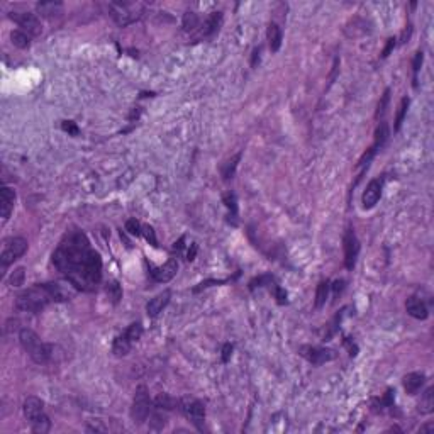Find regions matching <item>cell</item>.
<instances>
[{
  "label": "cell",
  "instance_id": "cell-1",
  "mask_svg": "<svg viewBox=\"0 0 434 434\" xmlns=\"http://www.w3.org/2000/svg\"><path fill=\"white\" fill-rule=\"evenodd\" d=\"M53 265L76 290L94 292L102 280L100 255L80 229L65 234L53 253Z\"/></svg>",
  "mask_w": 434,
  "mask_h": 434
},
{
  "label": "cell",
  "instance_id": "cell-2",
  "mask_svg": "<svg viewBox=\"0 0 434 434\" xmlns=\"http://www.w3.org/2000/svg\"><path fill=\"white\" fill-rule=\"evenodd\" d=\"M76 295V289L68 283L49 282L36 283L29 289L22 290L15 297V307L22 312H41L48 304L53 302H67Z\"/></svg>",
  "mask_w": 434,
  "mask_h": 434
},
{
  "label": "cell",
  "instance_id": "cell-3",
  "mask_svg": "<svg viewBox=\"0 0 434 434\" xmlns=\"http://www.w3.org/2000/svg\"><path fill=\"white\" fill-rule=\"evenodd\" d=\"M19 343H21L22 349L29 355V358L37 365H44L53 358V346L46 344L41 341V337L37 336L34 331L24 328L19 331Z\"/></svg>",
  "mask_w": 434,
  "mask_h": 434
},
{
  "label": "cell",
  "instance_id": "cell-4",
  "mask_svg": "<svg viewBox=\"0 0 434 434\" xmlns=\"http://www.w3.org/2000/svg\"><path fill=\"white\" fill-rule=\"evenodd\" d=\"M22 412L28 419L31 429L37 434H44L51 429V421L44 412V404L37 397H28L22 404Z\"/></svg>",
  "mask_w": 434,
  "mask_h": 434
},
{
  "label": "cell",
  "instance_id": "cell-5",
  "mask_svg": "<svg viewBox=\"0 0 434 434\" xmlns=\"http://www.w3.org/2000/svg\"><path fill=\"white\" fill-rule=\"evenodd\" d=\"M153 402L151 397H149V392L144 385H139L134 392V399H133V407H131V419H133L134 424L141 426L144 424L146 421L149 419V414H151L153 409Z\"/></svg>",
  "mask_w": 434,
  "mask_h": 434
},
{
  "label": "cell",
  "instance_id": "cell-6",
  "mask_svg": "<svg viewBox=\"0 0 434 434\" xmlns=\"http://www.w3.org/2000/svg\"><path fill=\"white\" fill-rule=\"evenodd\" d=\"M110 12H112V17L116 19V22L119 26H129L133 22H136L137 19L141 17V12H143L144 5L137 2H112L110 3Z\"/></svg>",
  "mask_w": 434,
  "mask_h": 434
},
{
  "label": "cell",
  "instance_id": "cell-7",
  "mask_svg": "<svg viewBox=\"0 0 434 434\" xmlns=\"http://www.w3.org/2000/svg\"><path fill=\"white\" fill-rule=\"evenodd\" d=\"M26 249H28V241H26L24 237L12 236L3 239L2 249H0V265H2V270H5L15 260L21 258L26 253Z\"/></svg>",
  "mask_w": 434,
  "mask_h": 434
},
{
  "label": "cell",
  "instance_id": "cell-8",
  "mask_svg": "<svg viewBox=\"0 0 434 434\" xmlns=\"http://www.w3.org/2000/svg\"><path fill=\"white\" fill-rule=\"evenodd\" d=\"M9 19L14 21L19 28H22L24 33H28L29 36H39L43 33V26L36 14L33 12H10Z\"/></svg>",
  "mask_w": 434,
  "mask_h": 434
},
{
  "label": "cell",
  "instance_id": "cell-9",
  "mask_svg": "<svg viewBox=\"0 0 434 434\" xmlns=\"http://www.w3.org/2000/svg\"><path fill=\"white\" fill-rule=\"evenodd\" d=\"M343 248H344V265H346L348 270H353L356 265V260H358V253H360V241L356 237L355 229L349 226L344 233L343 237Z\"/></svg>",
  "mask_w": 434,
  "mask_h": 434
},
{
  "label": "cell",
  "instance_id": "cell-10",
  "mask_svg": "<svg viewBox=\"0 0 434 434\" xmlns=\"http://www.w3.org/2000/svg\"><path fill=\"white\" fill-rule=\"evenodd\" d=\"M299 353L312 365H324L334 360V356H336L333 349L317 348V346H300L299 348Z\"/></svg>",
  "mask_w": 434,
  "mask_h": 434
},
{
  "label": "cell",
  "instance_id": "cell-11",
  "mask_svg": "<svg viewBox=\"0 0 434 434\" xmlns=\"http://www.w3.org/2000/svg\"><path fill=\"white\" fill-rule=\"evenodd\" d=\"M183 414L192 421V424L197 429H203V421H205V407L200 401H188L182 404Z\"/></svg>",
  "mask_w": 434,
  "mask_h": 434
},
{
  "label": "cell",
  "instance_id": "cell-12",
  "mask_svg": "<svg viewBox=\"0 0 434 434\" xmlns=\"http://www.w3.org/2000/svg\"><path fill=\"white\" fill-rule=\"evenodd\" d=\"M382 188H383V182L380 178H373L368 183L362 197L363 209H373L376 202L380 200V197H382Z\"/></svg>",
  "mask_w": 434,
  "mask_h": 434
},
{
  "label": "cell",
  "instance_id": "cell-13",
  "mask_svg": "<svg viewBox=\"0 0 434 434\" xmlns=\"http://www.w3.org/2000/svg\"><path fill=\"white\" fill-rule=\"evenodd\" d=\"M176 271H178V261H176L175 258H170V260L167 261V263L163 265V267L151 268L149 275H151V278L155 280V282L167 283V282H170V280L176 275Z\"/></svg>",
  "mask_w": 434,
  "mask_h": 434
},
{
  "label": "cell",
  "instance_id": "cell-14",
  "mask_svg": "<svg viewBox=\"0 0 434 434\" xmlns=\"http://www.w3.org/2000/svg\"><path fill=\"white\" fill-rule=\"evenodd\" d=\"M171 299V292L170 290H163L161 294H158L156 297H153L151 300L146 304V312H148L149 317H158L160 312H163V309L170 304Z\"/></svg>",
  "mask_w": 434,
  "mask_h": 434
},
{
  "label": "cell",
  "instance_id": "cell-15",
  "mask_svg": "<svg viewBox=\"0 0 434 434\" xmlns=\"http://www.w3.org/2000/svg\"><path fill=\"white\" fill-rule=\"evenodd\" d=\"M15 203V192L10 187H2L0 190V216L3 221L10 217V212L14 210Z\"/></svg>",
  "mask_w": 434,
  "mask_h": 434
},
{
  "label": "cell",
  "instance_id": "cell-16",
  "mask_svg": "<svg viewBox=\"0 0 434 434\" xmlns=\"http://www.w3.org/2000/svg\"><path fill=\"white\" fill-rule=\"evenodd\" d=\"M405 310L409 316H412L414 319H421V321H424V319L429 317V310H428V305L424 304V300L419 297H409L405 300Z\"/></svg>",
  "mask_w": 434,
  "mask_h": 434
},
{
  "label": "cell",
  "instance_id": "cell-17",
  "mask_svg": "<svg viewBox=\"0 0 434 434\" xmlns=\"http://www.w3.org/2000/svg\"><path fill=\"white\" fill-rule=\"evenodd\" d=\"M36 12L41 17L46 19H55L63 14V3L56 2V0H48V2H37L36 3Z\"/></svg>",
  "mask_w": 434,
  "mask_h": 434
},
{
  "label": "cell",
  "instance_id": "cell-18",
  "mask_svg": "<svg viewBox=\"0 0 434 434\" xmlns=\"http://www.w3.org/2000/svg\"><path fill=\"white\" fill-rule=\"evenodd\" d=\"M426 382L424 373H409L404 376V389L409 395H416Z\"/></svg>",
  "mask_w": 434,
  "mask_h": 434
},
{
  "label": "cell",
  "instance_id": "cell-19",
  "mask_svg": "<svg viewBox=\"0 0 434 434\" xmlns=\"http://www.w3.org/2000/svg\"><path fill=\"white\" fill-rule=\"evenodd\" d=\"M267 37H268V44H270V49L273 53H276L280 49V46H282V37H283L280 26L275 24V22H271V24L268 26Z\"/></svg>",
  "mask_w": 434,
  "mask_h": 434
},
{
  "label": "cell",
  "instance_id": "cell-20",
  "mask_svg": "<svg viewBox=\"0 0 434 434\" xmlns=\"http://www.w3.org/2000/svg\"><path fill=\"white\" fill-rule=\"evenodd\" d=\"M131 346H133V341H131L129 337H128V334L122 333L121 336H117L116 339H114L112 353H114V355H116V356H119V358H121V356L129 355Z\"/></svg>",
  "mask_w": 434,
  "mask_h": 434
},
{
  "label": "cell",
  "instance_id": "cell-21",
  "mask_svg": "<svg viewBox=\"0 0 434 434\" xmlns=\"http://www.w3.org/2000/svg\"><path fill=\"white\" fill-rule=\"evenodd\" d=\"M221 22H222V12L210 14L209 17L205 19V22H203V28H202L203 36H210V34L216 33V31L219 29V26H221Z\"/></svg>",
  "mask_w": 434,
  "mask_h": 434
},
{
  "label": "cell",
  "instance_id": "cell-22",
  "mask_svg": "<svg viewBox=\"0 0 434 434\" xmlns=\"http://www.w3.org/2000/svg\"><path fill=\"white\" fill-rule=\"evenodd\" d=\"M433 410H434V387H429V389L421 395L419 412L421 414H431Z\"/></svg>",
  "mask_w": 434,
  "mask_h": 434
},
{
  "label": "cell",
  "instance_id": "cell-23",
  "mask_svg": "<svg viewBox=\"0 0 434 434\" xmlns=\"http://www.w3.org/2000/svg\"><path fill=\"white\" fill-rule=\"evenodd\" d=\"M10 39H12V44L19 49H26L31 46V36L28 33H24L22 29H15L10 33Z\"/></svg>",
  "mask_w": 434,
  "mask_h": 434
},
{
  "label": "cell",
  "instance_id": "cell-24",
  "mask_svg": "<svg viewBox=\"0 0 434 434\" xmlns=\"http://www.w3.org/2000/svg\"><path fill=\"white\" fill-rule=\"evenodd\" d=\"M329 290H331L329 280H322V282L317 285V292H316V307H317V309H321V307L326 304V300H328V295H329Z\"/></svg>",
  "mask_w": 434,
  "mask_h": 434
},
{
  "label": "cell",
  "instance_id": "cell-25",
  "mask_svg": "<svg viewBox=\"0 0 434 434\" xmlns=\"http://www.w3.org/2000/svg\"><path fill=\"white\" fill-rule=\"evenodd\" d=\"M155 405L158 407V409H178L176 405H180V409H182V402L175 401L173 397H170V395H167V394L158 395L155 401Z\"/></svg>",
  "mask_w": 434,
  "mask_h": 434
},
{
  "label": "cell",
  "instance_id": "cell-26",
  "mask_svg": "<svg viewBox=\"0 0 434 434\" xmlns=\"http://www.w3.org/2000/svg\"><path fill=\"white\" fill-rule=\"evenodd\" d=\"M387 139H389V126H387V122H380V126L375 131V144H373L375 151L378 148H382Z\"/></svg>",
  "mask_w": 434,
  "mask_h": 434
},
{
  "label": "cell",
  "instance_id": "cell-27",
  "mask_svg": "<svg viewBox=\"0 0 434 434\" xmlns=\"http://www.w3.org/2000/svg\"><path fill=\"white\" fill-rule=\"evenodd\" d=\"M199 15L195 12H192V10H188V12L183 14V19H182V26L185 31H194L195 28H199Z\"/></svg>",
  "mask_w": 434,
  "mask_h": 434
},
{
  "label": "cell",
  "instance_id": "cell-28",
  "mask_svg": "<svg viewBox=\"0 0 434 434\" xmlns=\"http://www.w3.org/2000/svg\"><path fill=\"white\" fill-rule=\"evenodd\" d=\"M409 103H410V100L407 97H404L402 99V102H401V105H399V112H397V117H395V131H399L401 129V126H402V122H404V117H405V114H407V109H409Z\"/></svg>",
  "mask_w": 434,
  "mask_h": 434
},
{
  "label": "cell",
  "instance_id": "cell-29",
  "mask_svg": "<svg viewBox=\"0 0 434 434\" xmlns=\"http://www.w3.org/2000/svg\"><path fill=\"white\" fill-rule=\"evenodd\" d=\"M239 160H241V153H237L236 156H233V158L224 165V168H222V176H224L226 180H228V178H233L234 170H236L237 161H239Z\"/></svg>",
  "mask_w": 434,
  "mask_h": 434
},
{
  "label": "cell",
  "instance_id": "cell-30",
  "mask_svg": "<svg viewBox=\"0 0 434 434\" xmlns=\"http://www.w3.org/2000/svg\"><path fill=\"white\" fill-rule=\"evenodd\" d=\"M24 278H26V270L22 267L15 268V270L10 273V278H9V285L10 287H21L22 283H24Z\"/></svg>",
  "mask_w": 434,
  "mask_h": 434
},
{
  "label": "cell",
  "instance_id": "cell-31",
  "mask_svg": "<svg viewBox=\"0 0 434 434\" xmlns=\"http://www.w3.org/2000/svg\"><path fill=\"white\" fill-rule=\"evenodd\" d=\"M124 333L128 334V337L133 343L134 341H139L141 336H143V326H141V322H133Z\"/></svg>",
  "mask_w": 434,
  "mask_h": 434
},
{
  "label": "cell",
  "instance_id": "cell-32",
  "mask_svg": "<svg viewBox=\"0 0 434 434\" xmlns=\"http://www.w3.org/2000/svg\"><path fill=\"white\" fill-rule=\"evenodd\" d=\"M107 295H109V299L114 302V304H117V302L122 299L121 285H119L117 282H110V283H109V287H107Z\"/></svg>",
  "mask_w": 434,
  "mask_h": 434
},
{
  "label": "cell",
  "instance_id": "cell-33",
  "mask_svg": "<svg viewBox=\"0 0 434 434\" xmlns=\"http://www.w3.org/2000/svg\"><path fill=\"white\" fill-rule=\"evenodd\" d=\"M126 231L133 234V236H143V224L139 221H136V219H129L126 222Z\"/></svg>",
  "mask_w": 434,
  "mask_h": 434
},
{
  "label": "cell",
  "instance_id": "cell-34",
  "mask_svg": "<svg viewBox=\"0 0 434 434\" xmlns=\"http://www.w3.org/2000/svg\"><path fill=\"white\" fill-rule=\"evenodd\" d=\"M422 60H424V53L417 51L416 56L412 60V73H414V87H417V75H419V70L422 67Z\"/></svg>",
  "mask_w": 434,
  "mask_h": 434
},
{
  "label": "cell",
  "instance_id": "cell-35",
  "mask_svg": "<svg viewBox=\"0 0 434 434\" xmlns=\"http://www.w3.org/2000/svg\"><path fill=\"white\" fill-rule=\"evenodd\" d=\"M149 426H151L153 429H156V431H160V429H163L165 426H167V417L151 412L149 414Z\"/></svg>",
  "mask_w": 434,
  "mask_h": 434
},
{
  "label": "cell",
  "instance_id": "cell-36",
  "mask_svg": "<svg viewBox=\"0 0 434 434\" xmlns=\"http://www.w3.org/2000/svg\"><path fill=\"white\" fill-rule=\"evenodd\" d=\"M224 203H226V207H228V209L233 212V217H236V214H237V202H236V195H234V194H231V192H229V194H226V195H224Z\"/></svg>",
  "mask_w": 434,
  "mask_h": 434
},
{
  "label": "cell",
  "instance_id": "cell-37",
  "mask_svg": "<svg viewBox=\"0 0 434 434\" xmlns=\"http://www.w3.org/2000/svg\"><path fill=\"white\" fill-rule=\"evenodd\" d=\"M61 129H63L65 133L70 134V136H78V133H80L78 126H76L73 121H63L61 122Z\"/></svg>",
  "mask_w": 434,
  "mask_h": 434
},
{
  "label": "cell",
  "instance_id": "cell-38",
  "mask_svg": "<svg viewBox=\"0 0 434 434\" xmlns=\"http://www.w3.org/2000/svg\"><path fill=\"white\" fill-rule=\"evenodd\" d=\"M143 236L146 237V241H149V243L153 244V246H158V241H156L155 229H153L151 226H143Z\"/></svg>",
  "mask_w": 434,
  "mask_h": 434
},
{
  "label": "cell",
  "instance_id": "cell-39",
  "mask_svg": "<svg viewBox=\"0 0 434 434\" xmlns=\"http://www.w3.org/2000/svg\"><path fill=\"white\" fill-rule=\"evenodd\" d=\"M389 99H390V90H385V94H383L382 102L378 103V110H376V116H383V114H385L387 105H389Z\"/></svg>",
  "mask_w": 434,
  "mask_h": 434
},
{
  "label": "cell",
  "instance_id": "cell-40",
  "mask_svg": "<svg viewBox=\"0 0 434 434\" xmlns=\"http://www.w3.org/2000/svg\"><path fill=\"white\" fill-rule=\"evenodd\" d=\"M273 295L276 297V302H278V304H285V302H287V294H285V290L280 289L278 285H275V287H273Z\"/></svg>",
  "mask_w": 434,
  "mask_h": 434
},
{
  "label": "cell",
  "instance_id": "cell-41",
  "mask_svg": "<svg viewBox=\"0 0 434 434\" xmlns=\"http://www.w3.org/2000/svg\"><path fill=\"white\" fill-rule=\"evenodd\" d=\"M233 344L231 343H226L224 348H222V363H228L229 360H231V355H233Z\"/></svg>",
  "mask_w": 434,
  "mask_h": 434
},
{
  "label": "cell",
  "instance_id": "cell-42",
  "mask_svg": "<svg viewBox=\"0 0 434 434\" xmlns=\"http://www.w3.org/2000/svg\"><path fill=\"white\" fill-rule=\"evenodd\" d=\"M395 48V37H390L389 41H387V46H385V49H383V53H382V56L383 58H387V56L390 55V51L392 49Z\"/></svg>",
  "mask_w": 434,
  "mask_h": 434
},
{
  "label": "cell",
  "instance_id": "cell-43",
  "mask_svg": "<svg viewBox=\"0 0 434 434\" xmlns=\"http://www.w3.org/2000/svg\"><path fill=\"white\" fill-rule=\"evenodd\" d=\"M331 287L334 290V297H337V294L344 289V280H337V282H334V285H331Z\"/></svg>",
  "mask_w": 434,
  "mask_h": 434
},
{
  "label": "cell",
  "instance_id": "cell-44",
  "mask_svg": "<svg viewBox=\"0 0 434 434\" xmlns=\"http://www.w3.org/2000/svg\"><path fill=\"white\" fill-rule=\"evenodd\" d=\"M260 53H261V48H256L255 51H253V60H251V67H256V63L260 61Z\"/></svg>",
  "mask_w": 434,
  "mask_h": 434
},
{
  "label": "cell",
  "instance_id": "cell-45",
  "mask_svg": "<svg viewBox=\"0 0 434 434\" xmlns=\"http://www.w3.org/2000/svg\"><path fill=\"white\" fill-rule=\"evenodd\" d=\"M195 253H197V244L194 243V244H192V251H190V249H188L187 260H188V261H192V260H194V258H195Z\"/></svg>",
  "mask_w": 434,
  "mask_h": 434
},
{
  "label": "cell",
  "instance_id": "cell-46",
  "mask_svg": "<svg viewBox=\"0 0 434 434\" xmlns=\"http://www.w3.org/2000/svg\"><path fill=\"white\" fill-rule=\"evenodd\" d=\"M183 241H185V237H180V239H178V243H175L173 249H176V251H180V249L183 248Z\"/></svg>",
  "mask_w": 434,
  "mask_h": 434
},
{
  "label": "cell",
  "instance_id": "cell-47",
  "mask_svg": "<svg viewBox=\"0 0 434 434\" xmlns=\"http://www.w3.org/2000/svg\"><path fill=\"white\" fill-rule=\"evenodd\" d=\"M434 431V424H428L424 428H421V433H433Z\"/></svg>",
  "mask_w": 434,
  "mask_h": 434
}]
</instances>
